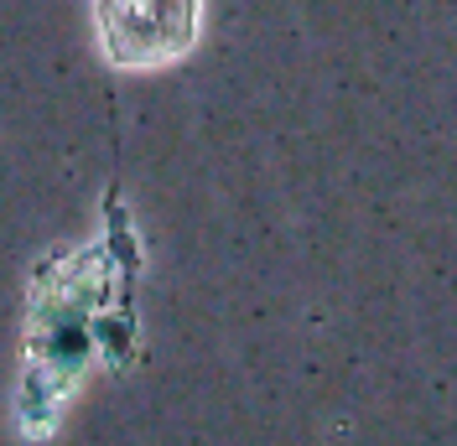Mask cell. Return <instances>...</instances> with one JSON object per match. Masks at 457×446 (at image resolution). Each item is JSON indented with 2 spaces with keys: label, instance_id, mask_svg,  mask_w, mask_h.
Here are the masks:
<instances>
[{
  "label": "cell",
  "instance_id": "1",
  "mask_svg": "<svg viewBox=\"0 0 457 446\" xmlns=\"http://www.w3.org/2000/svg\"><path fill=\"white\" fill-rule=\"evenodd\" d=\"M94 27L110 62L156 68L193 47L198 0H94Z\"/></svg>",
  "mask_w": 457,
  "mask_h": 446
}]
</instances>
